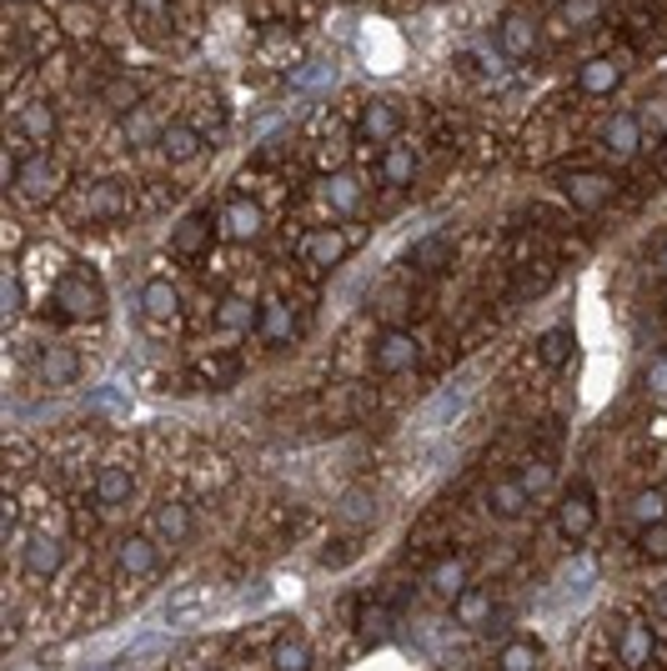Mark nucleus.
I'll return each instance as SVG.
<instances>
[{"label": "nucleus", "mask_w": 667, "mask_h": 671, "mask_svg": "<svg viewBox=\"0 0 667 671\" xmlns=\"http://www.w3.org/2000/svg\"><path fill=\"white\" fill-rule=\"evenodd\" d=\"M256 321H262V301L241 296V291H226V296L216 301V326H222V331L241 336V331H256Z\"/></svg>", "instance_id": "12"}, {"label": "nucleus", "mask_w": 667, "mask_h": 671, "mask_svg": "<svg viewBox=\"0 0 667 671\" xmlns=\"http://www.w3.org/2000/svg\"><path fill=\"white\" fill-rule=\"evenodd\" d=\"M602 21V0H557V26L563 30H588Z\"/></svg>", "instance_id": "36"}, {"label": "nucleus", "mask_w": 667, "mask_h": 671, "mask_svg": "<svg viewBox=\"0 0 667 671\" xmlns=\"http://www.w3.org/2000/svg\"><path fill=\"white\" fill-rule=\"evenodd\" d=\"M657 271L667 276V241H663V251H657Z\"/></svg>", "instance_id": "48"}, {"label": "nucleus", "mask_w": 667, "mask_h": 671, "mask_svg": "<svg viewBox=\"0 0 667 671\" xmlns=\"http://www.w3.org/2000/svg\"><path fill=\"white\" fill-rule=\"evenodd\" d=\"M498 667L502 671H537V667H542V646H537L532 636H512V642L502 646Z\"/></svg>", "instance_id": "33"}, {"label": "nucleus", "mask_w": 667, "mask_h": 671, "mask_svg": "<svg viewBox=\"0 0 667 671\" xmlns=\"http://www.w3.org/2000/svg\"><path fill=\"white\" fill-rule=\"evenodd\" d=\"M397 136H402V116H397L392 101H367L362 105V141L392 145Z\"/></svg>", "instance_id": "14"}, {"label": "nucleus", "mask_w": 667, "mask_h": 671, "mask_svg": "<svg viewBox=\"0 0 667 671\" xmlns=\"http://www.w3.org/2000/svg\"><path fill=\"white\" fill-rule=\"evenodd\" d=\"M206 241H211V220L201 216H181L176 220V231H171V251H176V256L181 261H197L201 251H206Z\"/></svg>", "instance_id": "20"}, {"label": "nucleus", "mask_w": 667, "mask_h": 671, "mask_svg": "<svg viewBox=\"0 0 667 671\" xmlns=\"http://www.w3.org/2000/svg\"><path fill=\"white\" fill-rule=\"evenodd\" d=\"M21 306H26V296H21V276H15V266H5V281H0V311H5V321H15Z\"/></svg>", "instance_id": "42"}, {"label": "nucleus", "mask_w": 667, "mask_h": 671, "mask_svg": "<svg viewBox=\"0 0 667 671\" xmlns=\"http://www.w3.org/2000/svg\"><path fill=\"white\" fill-rule=\"evenodd\" d=\"M406 256H412V266H417V271H442L446 261H452V241H446V236H421Z\"/></svg>", "instance_id": "34"}, {"label": "nucleus", "mask_w": 667, "mask_h": 671, "mask_svg": "<svg viewBox=\"0 0 667 671\" xmlns=\"http://www.w3.org/2000/svg\"><path fill=\"white\" fill-rule=\"evenodd\" d=\"M272 671H312V642L306 636H281L272 646Z\"/></svg>", "instance_id": "32"}, {"label": "nucleus", "mask_w": 667, "mask_h": 671, "mask_svg": "<svg viewBox=\"0 0 667 671\" xmlns=\"http://www.w3.org/2000/svg\"><path fill=\"white\" fill-rule=\"evenodd\" d=\"M563 191L577 211H597L607 195H613V176H602V170L582 166V170H567L563 176Z\"/></svg>", "instance_id": "8"}, {"label": "nucleus", "mask_w": 667, "mask_h": 671, "mask_svg": "<svg viewBox=\"0 0 667 671\" xmlns=\"http://www.w3.org/2000/svg\"><path fill=\"white\" fill-rule=\"evenodd\" d=\"M427 592L442 596V602H457L462 592H467V567H462L457 556H446V561H437L432 571H427Z\"/></svg>", "instance_id": "27"}, {"label": "nucleus", "mask_w": 667, "mask_h": 671, "mask_svg": "<svg viewBox=\"0 0 667 671\" xmlns=\"http://www.w3.org/2000/svg\"><path fill=\"white\" fill-rule=\"evenodd\" d=\"M653 651H657L653 626H647L642 617L622 621V632H617V657L628 661V667H647V661H653Z\"/></svg>", "instance_id": "11"}, {"label": "nucleus", "mask_w": 667, "mask_h": 671, "mask_svg": "<svg viewBox=\"0 0 667 671\" xmlns=\"http://www.w3.org/2000/svg\"><path fill=\"white\" fill-rule=\"evenodd\" d=\"M663 316H667V306H663Z\"/></svg>", "instance_id": "50"}, {"label": "nucleus", "mask_w": 667, "mask_h": 671, "mask_svg": "<svg viewBox=\"0 0 667 671\" xmlns=\"http://www.w3.org/2000/svg\"><path fill=\"white\" fill-rule=\"evenodd\" d=\"M51 296H55V311H61L66 321H101L105 316V291H101L91 266H66Z\"/></svg>", "instance_id": "1"}, {"label": "nucleus", "mask_w": 667, "mask_h": 671, "mask_svg": "<svg viewBox=\"0 0 667 671\" xmlns=\"http://www.w3.org/2000/svg\"><path fill=\"white\" fill-rule=\"evenodd\" d=\"M517 481H523V491L537 502V496H548V491H552L557 471H552V461H542V456H537V461H527V466H523V477H517Z\"/></svg>", "instance_id": "39"}, {"label": "nucleus", "mask_w": 667, "mask_h": 671, "mask_svg": "<svg viewBox=\"0 0 667 671\" xmlns=\"http://www.w3.org/2000/svg\"><path fill=\"white\" fill-rule=\"evenodd\" d=\"M487 506H492V517L517 521L527 506H532V496L523 491V481H517V477H502L498 486H492V496H487Z\"/></svg>", "instance_id": "26"}, {"label": "nucleus", "mask_w": 667, "mask_h": 671, "mask_svg": "<svg viewBox=\"0 0 667 671\" xmlns=\"http://www.w3.org/2000/svg\"><path fill=\"white\" fill-rule=\"evenodd\" d=\"M191 527H197V517H191L186 502H161L156 511H151V536H161L166 546L191 542Z\"/></svg>", "instance_id": "10"}, {"label": "nucleus", "mask_w": 667, "mask_h": 671, "mask_svg": "<svg viewBox=\"0 0 667 671\" xmlns=\"http://www.w3.org/2000/svg\"><path fill=\"white\" fill-rule=\"evenodd\" d=\"M592 527H597V502H592L588 481H577L563 502H557V531H563L567 542H582V536H592Z\"/></svg>", "instance_id": "3"}, {"label": "nucleus", "mask_w": 667, "mask_h": 671, "mask_svg": "<svg viewBox=\"0 0 667 671\" xmlns=\"http://www.w3.org/2000/svg\"><path fill=\"white\" fill-rule=\"evenodd\" d=\"M301 256H306V266H316V271H331V266H341V256H347V236L341 231H312L306 236V245H301Z\"/></svg>", "instance_id": "19"}, {"label": "nucleus", "mask_w": 667, "mask_h": 671, "mask_svg": "<svg viewBox=\"0 0 667 671\" xmlns=\"http://www.w3.org/2000/svg\"><path fill=\"white\" fill-rule=\"evenodd\" d=\"M492 611H498V607H492V596L477 592V586H467V592L452 602V617H457L462 632H482L487 621H492Z\"/></svg>", "instance_id": "24"}, {"label": "nucleus", "mask_w": 667, "mask_h": 671, "mask_svg": "<svg viewBox=\"0 0 667 671\" xmlns=\"http://www.w3.org/2000/svg\"><path fill=\"white\" fill-rule=\"evenodd\" d=\"M15 5H21V0H15Z\"/></svg>", "instance_id": "51"}, {"label": "nucleus", "mask_w": 667, "mask_h": 671, "mask_svg": "<svg viewBox=\"0 0 667 671\" xmlns=\"http://www.w3.org/2000/svg\"><path fill=\"white\" fill-rule=\"evenodd\" d=\"M642 391L653 401H667V351H657L653 362H647V371H642Z\"/></svg>", "instance_id": "41"}, {"label": "nucleus", "mask_w": 667, "mask_h": 671, "mask_svg": "<svg viewBox=\"0 0 667 671\" xmlns=\"http://www.w3.org/2000/svg\"><path fill=\"white\" fill-rule=\"evenodd\" d=\"M462 401H467V391H446V396H437L432 406H427V427H452V421H457V406Z\"/></svg>", "instance_id": "40"}, {"label": "nucleus", "mask_w": 667, "mask_h": 671, "mask_svg": "<svg viewBox=\"0 0 667 671\" xmlns=\"http://www.w3.org/2000/svg\"><path fill=\"white\" fill-rule=\"evenodd\" d=\"M86 216H96V220L126 216V191H121L116 181H91V191H86Z\"/></svg>", "instance_id": "29"}, {"label": "nucleus", "mask_w": 667, "mask_h": 671, "mask_svg": "<svg viewBox=\"0 0 667 671\" xmlns=\"http://www.w3.org/2000/svg\"><path fill=\"white\" fill-rule=\"evenodd\" d=\"M91 491H96V502H101L105 511H121V506H131L136 481H131V471H126V466H101Z\"/></svg>", "instance_id": "15"}, {"label": "nucleus", "mask_w": 667, "mask_h": 671, "mask_svg": "<svg viewBox=\"0 0 667 671\" xmlns=\"http://www.w3.org/2000/svg\"><path fill=\"white\" fill-rule=\"evenodd\" d=\"M186 607H206V586H186V592H176L166 602V621H181Z\"/></svg>", "instance_id": "44"}, {"label": "nucleus", "mask_w": 667, "mask_h": 671, "mask_svg": "<svg viewBox=\"0 0 667 671\" xmlns=\"http://www.w3.org/2000/svg\"><path fill=\"white\" fill-rule=\"evenodd\" d=\"M161 121H156V111L151 105H136V111H126L121 116V141L126 145H146V141H161Z\"/></svg>", "instance_id": "31"}, {"label": "nucleus", "mask_w": 667, "mask_h": 671, "mask_svg": "<svg viewBox=\"0 0 667 671\" xmlns=\"http://www.w3.org/2000/svg\"><path fill=\"white\" fill-rule=\"evenodd\" d=\"M663 161H667V136H663Z\"/></svg>", "instance_id": "49"}, {"label": "nucleus", "mask_w": 667, "mask_h": 671, "mask_svg": "<svg viewBox=\"0 0 667 671\" xmlns=\"http://www.w3.org/2000/svg\"><path fill=\"white\" fill-rule=\"evenodd\" d=\"M156 567H161V546H156V536H146V531H131V536H121V546H116V571L121 577H156Z\"/></svg>", "instance_id": "6"}, {"label": "nucleus", "mask_w": 667, "mask_h": 671, "mask_svg": "<svg viewBox=\"0 0 667 671\" xmlns=\"http://www.w3.org/2000/svg\"><path fill=\"white\" fill-rule=\"evenodd\" d=\"M136 11H146V15H156V11H166V0H136Z\"/></svg>", "instance_id": "47"}, {"label": "nucleus", "mask_w": 667, "mask_h": 671, "mask_svg": "<svg viewBox=\"0 0 667 671\" xmlns=\"http://www.w3.org/2000/svg\"><path fill=\"white\" fill-rule=\"evenodd\" d=\"M256 336L272 341V346H287L291 336H297V316L281 296H262V321H256Z\"/></svg>", "instance_id": "16"}, {"label": "nucleus", "mask_w": 667, "mask_h": 671, "mask_svg": "<svg viewBox=\"0 0 667 671\" xmlns=\"http://www.w3.org/2000/svg\"><path fill=\"white\" fill-rule=\"evenodd\" d=\"M392 611L387 607H372V611H362V621H356V636H362V646H381L387 636H392Z\"/></svg>", "instance_id": "37"}, {"label": "nucleus", "mask_w": 667, "mask_h": 671, "mask_svg": "<svg viewBox=\"0 0 667 671\" xmlns=\"http://www.w3.org/2000/svg\"><path fill=\"white\" fill-rule=\"evenodd\" d=\"M322 191H327V201H331V211H337V216H356V211H362V181H356V176H347V170H331Z\"/></svg>", "instance_id": "30"}, {"label": "nucleus", "mask_w": 667, "mask_h": 671, "mask_svg": "<svg viewBox=\"0 0 667 671\" xmlns=\"http://www.w3.org/2000/svg\"><path fill=\"white\" fill-rule=\"evenodd\" d=\"M653 617H657V621H663V626H667V586H663V592L653 596Z\"/></svg>", "instance_id": "46"}, {"label": "nucleus", "mask_w": 667, "mask_h": 671, "mask_svg": "<svg viewBox=\"0 0 667 671\" xmlns=\"http://www.w3.org/2000/svg\"><path fill=\"white\" fill-rule=\"evenodd\" d=\"M161 155H166L171 166H186V161H197L201 155V130L191 121H171L161 130Z\"/></svg>", "instance_id": "17"}, {"label": "nucleus", "mask_w": 667, "mask_h": 671, "mask_svg": "<svg viewBox=\"0 0 667 671\" xmlns=\"http://www.w3.org/2000/svg\"><path fill=\"white\" fill-rule=\"evenodd\" d=\"M572 351H577L572 326H548V331L537 336V362H542V366H552V371L572 362Z\"/></svg>", "instance_id": "25"}, {"label": "nucleus", "mask_w": 667, "mask_h": 671, "mask_svg": "<svg viewBox=\"0 0 667 671\" xmlns=\"http://www.w3.org/2000/svg\"><path fill=\"white\" fill-rule=\"evenodd\" d=\"M602 145L613 155H632L642 145V116H632V111H617V116L602 121Z\"/></svg>", "instance_id": "18"}, {"label": "nucleus", "mask_w": 667, "mask_h": 671, "mask_svg": "<svg viewBox=\"0 0 667 671\" xmlns=\"http://www.w3.org/2000/svg\"><path fill=\"white\" fill-rule=\"evenodd\" d=\"M372 362H377V371H381V376H402V371H412V366L421 362L417 336L402 331V326H387V331L377 336V351H372Z\"/></svg>", "instance_id": "2"}, {"label": "nucleus", "mask_w": 667, "mask_h": 671, "mask_svg": "<svg viewBox=\"0 0 667 671\" xmlns=\"http://www.w3.org/2000/svg\"><path fill=\"white\" fill-rule=\"evenodd\" d=\"M498 51L507 61H527L537 51V15L532 11H507L498 21Z\"/></svg>", "instance_id": "7"}, {"label": "nucleus", "mask_w": 667, "mask_h": 671, "mask_svg": "<svg viewBox=\"0 0 667 671\" xmlns=\"http://www.w3.org/2000/svg\"><path fill=\"white\" fill-rule=\"evenodd\" d=\"M36 376L46 381V387H71V381H80V351L71 346H46L36 362Z\"/></svg>", "instance_id": "13"}, {"label": "nucleus", "mask_w": 667, "mask_h": 671, "mask_svg": "<svg viewBox=\"0 0 667 671\" xmlns=\"http://www.w3.org/2000/svg\"><path fill=\"white\" fill-rule=\"evenodd\" d=\"M638 556L642 561H667V521H653V527H638Z\"/></svg>", "instance_id": "38"}, {"label": "nucleus", "mask_w": 667, "mask_h": 671, "mask_svg": "<svg viewBox=\"0 0 667 671\" xmlns=\"http://www.w3.org/2000/svg\"><path fill=\"white\" fill-rule=\"evenodd\" d=\"M377 170H381V181H387V186H412V181H417V151H412V145H402V141L381 145Z\"/></svg>", "instance_id": "22"}, {"label": "nucleus", "mask_w": 667, "mask_h": 671, "mask_svg": "<svg viewBox=\"0 0 667 671\" xmlns=\"http://www.w3.org/2000/svg\"><path fill=\"white\" fill-rule=\"evenodd\" d=\"M617 80H622V65L607 61V55H592V61L577 71V91L582 96H613Z\"/></svg>", "instance_id": "23"}, {"label": "nucleus", "mask_w": 667, "mask_h": 671, "mask_svg": "<svg viewBox=\"0 0 667 671\" xmlns=\"http://www.w3.org/2000/svg\"><path fill=\"white\" fill-rule=\"evenodd\" d=\"M15 191L26 195V201H36V206H46V201H55V195L66 191V176H61L46 155H26V161H21V176H15Z\"/></svg>", "instance_id": "4"}, {"label": "nucleus", "mask_w": 667, "mask_h": 671, "mask_svg": "<svg viewBox=\"0 0 667 671\" xmlns=\"http://www.w3.org/2000/svg\"><path fill=\"white\" fill-rule=\"evenodd\" d=\"M592 571H597V561H592V556H572V561L563 567V581H567V586H577V592H588Z\"/></svg>", "instance_id": "43"}, {"label": "nucleus", "mask_w": 667, "mask_h": 671, "mask_svg": "<svg viewBox=\"0 0 667 671\" xmlns=\"http://www.w3.org/2000/svg\"><path fill=\"white\" fill-rule=\"evenodd\" d=\"M628 517H632V527H653V521H667V491H657V486L638 491V496L628 502Z\"/></svg>", "instance_id": "35"}, {"label": "nucleus", "mask_w": 667, "mask_h": 671, "mask_svg": "<svg viewBox=\"0 0 667 671\" xmlns=\"http://www.w3.org/2000/svg\"><path fill=\"white\" fill-rule=\"evenodd\" d=\"M15 130L26 136V141H36V145H46L55 136V111H51V101H26L21 111H15Z\"/></svg>", "instance_id": "21"}, {"label": "nucleus", "mask_w": 667, "mask_h": 671, "mask_svg": "<svg viewBox=\"0 0 667 671\" xmlns=\"http://www.w3.org/2000/svg\"><path fill=\"white\" fill-rule=\"evenodd\" d=\"M141 316L146 321H171L176 316V286L171 281H161V276H151V281L141 286Z\"/></svg>", "instance_id": "28"}, {"label": "nucleus", "mask_w": 667, "mask_h": 671, "mask_svg": "<svg viewBox=\"0 0 667 671\" xmlns=\"http://www.w3.org/2000/svg\"><path fill=\"white\" fill-rule=\"evenodd\" d=\"M105 105H111V111H121V116H126V111H136V86L131 80H116V86H105Z\"/></svg>", "instance_id": "45"}, {"label": "nucleus", "mask_w": 667, "mask_h": 671, "mask_svg": "<svg viewBox=\"0 0 667 671\" xmlns=\"http://www.w3.org/2000/svg\"><path fill=\"white\" fill-rule=\"evenodd\" d=\"M222 231L231 236V241H256V236L266 231V211L256 206V201H247V195H236V201L222 206Z\"/></svg>", "instance_id": "9"}, {"label": "nucleus", "mask_w": 667, "mask_h": 671, "mask_svg": "<svg viewBox=\"0 0 667 671\" xmlns=\"http://www.w3.org/2000/svg\"><path fill=\"white\" fill-rule=\"evenodd\" d=\"M21 567H26L30 581L55 577V571L66 567V546H61V536H51V531H36V536H26V546H21Z\"/></svg>", "instance_id": "5"}]
</instances>
